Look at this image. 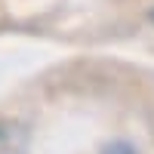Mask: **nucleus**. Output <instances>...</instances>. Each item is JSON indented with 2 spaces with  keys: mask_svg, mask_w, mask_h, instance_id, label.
I'll return each mask as SVG.
<instances>
[{
  "mask_svg": "<svg viewBox=\"0 0 154 154\" xmlns=\"http://www.w3.org/2000/svg\"><path fill=\"white\" fill-rule=\"evenodd\" d=\"M151 19H154V16H151Z\"/></svg>",
  "mask_w": 154,
  "mask_h": 154,
  "instance_id": "f03ea898",
  "label": "nucleus"
},
{
  "mask_svg": "<svg viewBox=\"0 0 154 154\" xmlns=\"http://www.w3.org/2000/svg\"><path fill=\"white\" fill-rule=\"evenodd\" d=\"M105 154H133V148H130V145H123V142H117V145H111Z\"/></svg>",
  "mask_w": 154,
  "mask_h": 154,
  "instance_id": "f257e3e1",
  "label": "nucleus"
}]
</instances>
